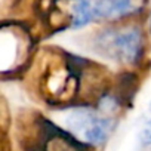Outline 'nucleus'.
Returning <instances> with one entry per match:
<instances>
[{"instance_id": "obj_1", "label": "nucleus", "mask_w": 151, "mask_h": 151, "mask_svg": "<svg viewBox=\"0 0 151 151\" xmlns=\"http://www.w3.org/2000/svg\"><path fill=\"white\" fill-rule=\"evenodd\" d=\"M133 8V0H77L74 5L73 24L74 27H82L92 19L123 17L132 12Z\"/></svg>"}, {"instance_id": "obj_2", "label": "nucleus", "mask_w": 151, "mask_h": 151, "mask_svg": "<svg viewBox=\"0 0 151 151\" xmlns=\"http://www.w3.org/2000/svg\"><path fill=\"white\" fill-rule=\"evenodd\" d=\"M68 126L70 129L82 133L85 139L92 144L105 141L111 130V122L108 119L96 117L86 110H77L71 113L68 117Z\"/></svg>"}, {"instance_id": "obj_3", "label": "nucleus", "mask_w": 151, "mask_h": 151, "mask_svg": "<svg viewBox=\"0 0 151 151\" xmlns=\"http://www.w3.org/2000/svg\"><path fill=\"white\" fill-rule=\"evenodd\" d=\"M108 50L123 61H135L141 52V34L136 30L117 33L107 40Z\"/></svg>"}, {"instance_id": "obj_4", "label": "nucleus", "mask_w": 151, "mask_h": 151, "mask_svg": "<svg viewBox=\"0 0 151 151\" xmlns=\"http://www.w3.org/2000/svg\"><path fill=\"white\" fill-rule=\"evenodd\" d=\"M142 141L145 144H151V122L147 124V127L142 132Z\"/></svg>"}]
</instances>
